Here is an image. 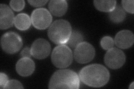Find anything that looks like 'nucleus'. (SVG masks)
<instances>
[{"label":"nucleus","instance_id":"obj_1","mask_svg":"<svg viewBox=\"0 0 134 89\" xmlns=\"http://www.w3.org/2000/svg\"><path fill=\"white\" fill-rule=\"evenodd\" d=\"M110 73L106 67L100 64L85 66L79 74L81 81L87 86L100 87L105 85L110 79Z\"/></svg>","mask_w":134,"mask_h":89},{"label":"nucleus","instance_id":"obj_2","mask_svg":"<svg viewBox=\"0 0 134 89\" xmlns=\"http://www.w3.org/2000/svg\"><path fill=\"white\" fill-rule=\"evenodd\" d=\"M80 79L76 73L70 70H60L53 74L49 88H79Z\"/></svg>","mask_w":134,"mask_h":89},{"label":"nucleus","instance_id":"obj_3","mask_svg":"<svg viewBox=\"0 0 134 89\" xmlns=\"http://www.w3.org/2000/svg\"><path fill=\"white\" fill-rule=\"evenodd\" d=\"M72 33V27L68 21L58 20L50 25L48 35L49 39L54 44H66Z\"/></svg>","mask_w":134,"mask_h":89},{"label":"nucleus","instance_id":"obj_4","mask_svg":"<svg viewBox=\"0 0 134 89\" xmlns=\"http://www.w3.org/2000/svg\"><path fill=\"white\" fill-rule=\"evenodd\" d=\"M51 59L53 64L56 67L65 68L70 66L73 61L72 51L68 46L59 45L53 50Z\"/></svg>","mask_w":134,"mask_h":89},{"label":"nucleus","instance_id":"obj_5","mask_svg":"<svg viewBox=\"0 0 134 89\" xmlns=\"http://www.w3.org/2000/svg\"><path fill=\"white\" fill-rule=\"evenodd\" d=\"M1 44L4 51L9 54H14L21 49L23 40L18 33L8 32L2 36Z\"/></svg>","mask_w":134,"mask_h":89},{"label":"nucleus","instance_id":"obj_6","mask_svg":"<svg viewBox=\"0 0 134 89\" xmlns=\"http://www.w3.org/2000/svg\"><path fill=\"white\" fill-rule=\"evenodd\" d=\"M95 49L91 44L87 42H82L75 48L74 58L79 63L90 62L94 58Z\"/></svg>","mask_w":134,"mask_h":89},{"label":"nucleus","instance_id":"obj_7","mask_svg":"<svg viewBox=\"0 0 134 89\" xmlns=\"http://www.w3.org/2000/svg\"><path fill=\"white\" fill-rule=\"evenodd\" d=\"M33 26L38 29L47 28L52 22V16L46 8H37L32 12L31 17Z\"/></svg>","mask_w":134,"mask_h":89},{"label":"nucleus","instance_id":"obj_8","mask_svg":"<svg viewBox=\"0 0 134 89\" xmlns=\"http://www.w3.org/2000/svg\"><path fill=\"white\" fill-rule=\"evenodd\" d=\"M104 61L109 68L117 69L124 65L126 61V56L120 49L113 48L107 51L104 56Z\"/></svg>","mask_w":134,"mask_h":89},{"label":"nucleus","instance_id":"obj_9","mask_svg":"<svg viewBox=\"0 0 134 89\" xmlns=\"http://www.w3.org/2000/svg\"><path fill=\"white\" fill-rule=\"evenodd\" d=\"M51 51L49 42L43 39H39L33 42L31 48L32 56L39 60L47 58Z\"/></svg>","mask_w":134,"mask_h":89},{"label":"nucleus","instance_id":"obj_10","mask_svg":"<svg viewBox=\"0 0 134 89\" xmlns=\"http://www.w3.org/2000/svg\"><path fill=\"white\" fill-rule=\"evenodd\" d=\"M115 43L121 49L131 48L134 42L133 33L130 30H122L117 33L115 38Z\"/></svg>","mask_w":134,"mask_h":89},{"label":"nucleus","instance_id":"obj_11","mask_svg":"<svg viewBox=\"0 0 134 89\" xmlns=\"http://www.w3.org/2000/svg\"><path fill=\"white\" fill-rule=\"evenodd\" d=\"M14 14L11 8L5 4L0 5V28L6 29L12 27L14 23Z\"/></svg>","mask_w":134,"mask_h":89},{"label":"nucleus","instance_id":"obj_12","mask_svg":"<svg viewBox=\"0 0 134 89\" xmlns=\"http://www.w3.org/2000/svg\"><path fill=\"white\" fill-rule=\"evenodd\" d=\"M35 69V63L30 57H23L18 61L16 65L17 73L23 77L30 76Z\"/></svg>","mask_w":134,"mask_h":89},{"label":"nucleus","instance_id":"obj_13","mask_svg":"<svg viewBox=\"0 0 134 89\" xmlns=\"http://www.w3.org/2000/svg\"><path fill=\"white\" fill-rule=\"evenodd\" d=\"M48 8L52 15L60 17L66 13L68 10V3L64 0H52L49 2Z\"/></svg>","mask_w":134,"mask_h":89},{"label":"nucleus","instance_id":"obj_14","mask_svg":"<svg viewBox=\"0 0 134 89\" xmlns=\"http://www.w3.org/2000/svg\"><path fill=\"white\" fill-rule=\"evenodd\" d=\"M31 23V18L28 15L21 13L16 16L14 24L16 27L21 31H26L30 27Z\"/></svg>","mask_w":134,"mask_h":89},{"label":"nucleus","instance_id":"obj_15","mask_svg":"<svg viewBox=\"0 0 134 89\" xmlns=\"http://www.w3.org/2000/svg\"><path fill=\"white\" fill-rule=\"evenodd\" d=\"M109 17L112 22L114 23L122 22L126 17V12L122 7L116 6L114 9L110 12Z\"/></svg>","mask_w":134,"mask_h":89},{"label":"nucleus","instance_id":"obj_16","mask_svg":"<svg viewBox=\"0 0 134 89\" xmlns=\"http://www.w3.org/2000/svg\"><path fill=\"white\" fill-rule=\"evenodd\" d=\"M94 5L97 9L102 12H111L116 6V1H94Z\"/></svg>","mask_w":134,"mask_h":89},{"label":"nucleus","instance_id":"obj_17","mask_svg":"<svg viewBox=\"0 0 134 89\" xmlns=\"http://www.w3.org/2000/svg\"><path fill=\"white\" fill-rule=\"evenodd\" d=\"M83 37L79 31H74L72 32L69 39L67 42V45L72 48H75L77 46L83 42Z\"/></svg>","mask_w":134,"mask_h":89},{"label":"nucleus","instance_id":"obj_18","mask_svg":"<svg viewBox=\"0 0 134 89\" xmlns=\"http://www.w3.org/2000/svg\"><path fill=\"white\" fill-rule=\"evenodd\" d=\"M100 45L103 49L109 50L114 47V40L110 36H104L100 41Z\"/></svg>","mask_w":134,"mask_h":89},{"label":"nucleus","instance_id":"obj_19","mask_svg":"<svg viewBox=\"0 0 134 89\" xmlns=\"http://www.w3.org/2000/svg\"><path fill=\"white\" fill-rule=\"evenodd\" d=\"M11 8L16 11H20L25 7V3L24 0H12L10 2Z\"/></svg>","mask_w":134,"mask_h":89},{"label":"nucleus","instance_id":"obj_20","mask_svg":"<svg viewBox=\"0 0 134 89\" xmlns=\"http://www.w3.org/2000/svg\"><path fill=\"white\" fill-rule=\"evenodd\" d=\"M4 88H24L23 85L16 80H8Z\"/></svg>","mask_w":134,"mask_h":89},{"label":"nucleus","instance_id":"obj_21","mask_svg":"<svg viewBox=\"0 0 134 89\" xmlns=\"http://www.w3.org/2000/svg\"><path fill=\"white\" fill-rule=\"evenodd\" d=\"M133 0H123L122 1V5L123 9L127 11L129 13L133 14Z\"/></svg>","mask_w":134,"mask_h":89},{"label":"nucleus","instance_id":"obj_22","mask_svg":"<svg viewBox=\"0 0 134 89\" xmlns=\"http://www.w3.org/2000/svg\"><path fill=\"white\" fill-rule=\"evenodd\" d=\"M8 81V76L5 74L1 73V74H0V87H1V88H4Z\"/></svg>","mask_w":134,"mask_h":89},{"label":"nucleus","instance_id":"obj_23","mask_svg":"<svg viewBox=\"0 0 134 89\" xmlns=\"http://www.w3.org/2000/svg\"><path fill=\"white\" fill-rule=\"evenodd\" d=\"M28 2L32 6L34 7H41L45 5L48 2V1H28Z\"/></svg>","mask_w":134,"mask_h":89},{"label":"nucleus","instance_id":"obj_24","mask_svg":"<svg viewBox=\"0 0 134 89\" xmlns=\"http://www.w3.org/2000/svg\"><path fill=\"white\" fill-rule=\"evenodd\" d=\"M21 56L23 57H30L31 56V49L29 48H25L21 52Z\"/></svg>","mask_w":134,"mask_h":89},{"label":"nucleus","instance_id":"obj_25","mask_svg":"<svg viewBox=\"0 0 134 89\" xmlns=\"http://www.w3.org/2000/svg\"><path fill=\"white\" fill-rule=\"evenodd\" d=\"M133 84H134V83H133V82H132V84L130 85V86H129V88L133 89Z\"/></svg>","mask_w":134,"mask_h":89}]
</instances>
